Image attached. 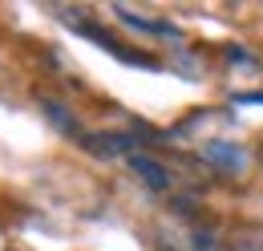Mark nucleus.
Listing matches in <instances>:
<instances>
[{
	"label": "nucleus",
	"mask_w": 263,
	"mask_h": 251,
	"mask_svg": "<svg viewBox=\"0 0 263 251\" xmlns=\"http://www.w3.org/2000/svg\"><path fill=\"white\" fill-rule=\"evenodd\" d=\"M206 162H219L223 170H239V166H243V150L223 146V142H211V146H206Z\"/></svg>",
	"instance_id": "3"
},
{
	"label": "nucleus",
	"mask_w": 263,
	"mask_h": 251,
	"mask_svg": "<svg viewBox=\"0 0 263 251\" xmlns=\"http://www.w3.org/2000/svg\"><path fill=\"white\" fill-rule=\"evenodd\" d=\"M81 142H85L93 154H101V158H118V154H130L134 150L130 134H85Z\"/></svg>",
	"instance_id": "2"
},
{
	"label": "nucleus",
	"mask_w": 263,
	"mask_h": 251,
	"mask_svg": "<svg viewBox=\"0 0 263 251\" xmlns=\"http://www.w3.org/2000/svg\"><path fill=\"white\" fill-rule=\"evenodd\" d=\"M130 170L150 190H166V187H170V170H166L158 158H150V154H130Z\"/></svg>",
	"instance_id": "1"
}]
</instances>
